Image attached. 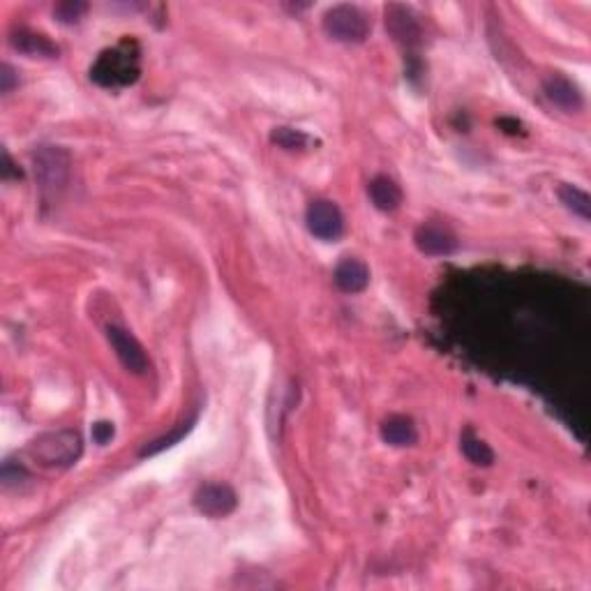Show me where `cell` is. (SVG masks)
Masks as SVG:
<instances>
[{
  "instance_id": "6da1fadb",
  "label": "cell",
  "mask_w": 591,
  "mask_h": 591,
  "mask_svg": "<svg viewBox=\"0 0 591 591\" xmlns=\"http://www.w3.org/2000/svg\"><path fill=\"white\" fill-rule=\"evenodd\" d=\"M84 443H81V434L75 430H58L47 432L42 437H38L31 443L28 453L38 460L44 467H69L79 460Z\"/></svg>"
},
{
  "instance_id": "7a4b0ae2",
  "label": "cell",
  "mask_w": 591,
  "mask_h": 591,
  "mask_svg": "<svg viewBox=\"0 0 591 591\" xmlns=\"http://www.w3.org/2000/svg\"><path fill=\"white\" fill-rule=\"evenodd\" d=\"M32 171L44 194H58L67 187L69 174H72L69 153L60 146H40L32 153Z\"/></svg>"
},
{
  "instance_id": "3957f363",
  "label": "cell",
  "mask_w": 591,
  "mask_h": 591,
  "mask_svg": "<svg viewBox=\"0 0 591 591\" xmlns=\"http://www.w3.org/2000/svg\"><path fill=\"white\" fill-rule=\"evenodd\" d=\"M324 31L336 42L361 44L370 35V19L354 5H336L324 14Z\"/></svg>"
},
{
  "instance_id": "277c9868",
  "label": "cell",
  "mask_w": 591,
  "mask_h": 591,
  "mask_svg": "<svg viewBox=\"0 0 591 591\" xmlns=\"http://www.w3.org/2000/svg\"><path fill=\"white\" fill-rule=\"evenodd\" d=\"M305 222H308L309 234L319 240H337L345 234V218L337 203L328 201V199H317L308 206L305 213Z\"/></svg>"
},
{
  "instance_id": "5b68a950",
  "label": "cell",
  "mask_w": 591,
  "mask_h": 591,
  "mask_svg": "<svg viewBox=\"0 0 591 591\" xmlns=\"http://www.w3.org/2000/svg\"><path fill=\"white\" fill-rule=\"evenodd\" d=\"M107 337L112 342L113 352H116L118 361L123 363V368L132 374H146L150 368V361L146 356L144 346L139 345L137 337L130 330L121 328V326H109Z\"/></svg>"
},
{
  "instance_id": "8992f818",
  "label": "cell",
  "mask_w": 591,
  "mask_h": 591,
  "mask_svg": "<svg viewBox=\"0 0 591 591\" xmlns=\"http://www.w3.org/2000/svg\"><path fill=\"white\" fill-rule=\"evenodd\" d=\"M137 58L130 54H123L121 49H113L107 51L97 60V65L93 67V79H97L104 85H116V84H130V81L137 79Z\"/></svg>"
},
{
  "instance_id": "52a82bcc",
  "label": "cell",
  "mask_w": 591,
  "mask_h": 591,
  "mask_svg": "<svg viewBox=\"0 0 591 591\" xmlns=\"http://www.w3.org/2000/svg\"><path fill=\"white\" fill-rule=\"evenodd\" d=\"M194 506L208 517H227L238 506V497L227 483H208L194 492Z\"/></svg>"
},
{
  "instance_id": "ba28073f",
  "label": "cell",
  "mask_w": 591,
  "mask_h": 591,
  "mask_svg": "<svg viewBox=\"0 0 591 591\" xmlns=\"http://www.w3.org/2000/svg\"><path fill=\"white\" fill-rule=\"evenodd\" d=\"M416 247L423 252V255L430 256H448L458 250V236L453 231L443 227V224H423L416 229Z\"/></svg>"
},
{
  "instance_id": "9c48e42d",
  "label": "cell",
  "mask_w": 591,
  "mask_h": 591,
  "mask_svg": "<svg viewBox=\"0 0 591 591\" xmlns=\"http://www.w3.org/2000/svg\"><path fill=\"white\" fill-rule=\"evenodd\" d=\"M386 28H389L395 42L405 44V47H414V44L421 42V23L407 7H386Z\"/></svg>"
},
{
  "instance_id": "30bf717a",
  "label": "cell",
  "mask_w": 591,
  "mask_h": 591,
  "mask_svg": "<svg viewBox=\"0 0 591 591\" xmlns=\"http://www.w3.org/2000/svg\"><path fill=\"white\" fill-rule=\"evenodd\" d=\"M333 280H336L340 291L361 293L370 284V268L365 266V262L356 259V256H346V259L337 264Z\"/></svg>"
},
{
  "instance_id": "8fae6325",
  "label": "cell",
  "mask_w": 591,
  "mask_h": 591,
  "mask_svg": "<svg viewBox=\"0 0 591 591\" xmlns=\"http://www.w3.org/2000/svg\"><path fill=\"white\" fill-rule=\"evenodd\" d=\"M10 44L16 51L31 56V58H58V47L49 38L28 31V28H19V31L12 32Z\"/></svg>"
},
{
  "instance_id": "7c38bea8",
  "label": "cell",
  "mask_w": 591,
  "mask_h": 591,
  "mask_svg": "<svg viewBox=\"0 0 591 591\" xmlns=\"http://www.w3.org/2000/svg\"><path fill=\"white\" fill-rule=\"evenodd\" d=\"M545 95L564 112H580L582 109V93L578 91L573 81L561 75H552L545 79Z\"/></svg>"
},
{
  "instance_id": "4fadbf2b",
  "label": "cell",
  "mask_w": 591,
  "mask_h": 591,
  "mask_svg": "<svg viewBox=\"0 0 591 591\" xmlns=\"http://www.w3.org/2000/svg\"><path fill=\"white\" fill-rule=\"evenodd\" d=\"M381 439L390 446H414L418 442V430L409 416H389L381 423Z\"/></svg>"
},
{
  "instance_id": "5bb4252c",
  "label": "cell",
  "mask_w": 591,
  "mask_h": 591,
  "mask_svg": "<svg viewBox=\"0 0 591 591\" xmlns=\"http://www.w3.org/2000/svg\"><path fill=\"white\" fill-rule=\"evenodd\" d=\"M370 199H372L374 206L384 213H393L398 210L399 203H402V190H399L398 183L389 176H377L370 181L368 185Z\"/></svg>"
},
{
  "instance_id": "9a60e30c",
  "label": "cell",
  "mask_w": 591,
  "mask_h": 591,
  "mask_svg": "<svg viewBox=\"0 0 591 591\" xmlns=\"http://www.w3.org/2000/svg\"><path fill=\"white\" fill-rule=\"evenodd\" d=\"M560 199L573 215L582 219H591V199L585 190L566 183V185L560 187Z\"/></svg>"
},
{
  "instance_id": "2e32d148",
  "label": "cell",
  "mask_w": 591,
  "mask_h": 591,
  "mask_svg": "<svg viewBox=\"0 0 591 591\" xmlns=\"http://www.w3.org/2000/svg\"><path fill=\"white\" fill-rule=\"evenodd\" d=\"M462 453L464 458L469 460L476 467H490L495 462V453H492V448L483 442V439L474 437L471 432H467L462 437Z\"/></svg>"
},
{
  "instance_id": "e0dca14e",
  "label": "cell",
  "mask_w": 591,
  "mask_h": 591,
  "mask_svg": "<svg viewBox=\"0 0 591 591\" xmlns=\"http://www.w3.org/2000/svg\"><path fill=\"white\" fill-rule=\"evenodd\" d=\"M271 141L282 150H303L308 148V134L293 128H275L271 132Z\"/></svg>"
},
{
  "instance_id": "ac0fdd59",
  "label": "cell",
  "mask_w": 591,
  "mask_h": 591,
  "mask_svg": "<svg viewBox=\"0 0 591 591\" xmlns=\"http://www.w3.org/2000/svg\"><path fill=\"white\" fill-rule=\"evenodd\" d=\"M85 10H88V5L81 0H63L54 7V14L60 23H79Z\"/></svg>"
},
{
  "instance_id": "d6986e66",
  "label": "cell",
  "mask_w": 591,
  "mask_h": 591,
  "mask_svg": "<svg viewBox=\"0 0 591 591\" xmlns=\"http://www.w3.org/2000/svg\"><path fill=\"white\" fill-rule=\"evenodd\" d=\"M193 423L194 421H187L185 425H181L178 427L176 432H171L169 437H162V439H157V442H153L150 443V446H146L144 451H141V455H155V453H160V451H165V448H169V446H174V443L178 442V439H183L187 434V432H190V427H193Z\"/></svg>"
},
{
  "instance_id": "ffe728a7",
  "label": "cell",
  "mask_w": 591,
  "mask_h": 591,
  "mask_svg": "<svg viewBox=\"0 0 591 591\" xmlns=\"http://www.w3.org/2000/svg\"><path fill=\"white\" fill-rule=\"evenodd\" d=\"M16 85H19V76H16L14 67L7 63L0 65V91H3V95H10Z\"/></svg>"
},
{
  "instance_id": "44dd1931",
  "label": "cell",
  "mask_w": 591,
  "mask_h": 591,
  "mask_svg": "<svg viewBox=\"0 0 591 591\" xmlns=\"http://www.w3.org/2000/svg\"><path fill=\"white\" fill-rule=\"evenodd\" d=\"M113 434H116V427H113V423L100 421L93 425V442H95L97 446H107V443L113 439Z\"/></svg>"
},
{
  "instance_id": "7402d4cb",
  "label": "cell",
  "mask_w": 591,
  "mask_h": 591,
  "mask_svg": "<svg viewBox=\"0 0 591 591\" xmlns=\"http://www.w3.org/2000/svg\"><path fill=\"white\" fill-rule=\"evenodd\" d=\"M23 479H28V474H26V469H23L22 464H12V462L3 464V483H5V485L22 483Z\"/></svg>"
},
{
  "instance_id": "603a6c76",
  "label": "cell",
  "mask_w": 591,
  "mask_h": 591,
  "mask_svg": "<svg viewBox=\"0 0 591 591\" xmlns=\"http://www.w3.org/2000/svg\"><path fill=\"white\" fill-rule=\"evenodd\" d=\"M0 174H3L5 181H10V178H22V171L16 169L7 150H3V166H0Z\"/></svg>"
}]
</instances>
